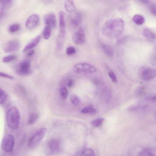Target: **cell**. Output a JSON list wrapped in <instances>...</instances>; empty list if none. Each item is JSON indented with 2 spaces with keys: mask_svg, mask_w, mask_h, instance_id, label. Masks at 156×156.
<instances>
[{
  "mask_svg": "<svg viewBox=\"0 0 156 156\" xmlns=\"http://www.w3.org/2000/svg\"><path fill=\"white\" fill-rule=\"evenodd\" d=\"M124 27V21L121 18L109 19L105 23L102 28L103 34L106 37L114 39L119 37L123 33Z\"/></svg>",
  "mask_w": 156,
  "mask_h": 156,
  "instance_id": "cell-1",
  "label": "cell"
},
{
  "mask_svg": "<svg viewBox=\"0 0 156 156\" xmlns=\"http://www.w3.org/2000/svg\"><path fill=\"white\" fill-rule=\"evenodd\" d=\"M20 114L16 108L12 107L8 110L6 116L7 122L9 127L13 130L18 129L20 121Z\"/></svg>",
  "mask_w": 156,
  "mask_h": 156,
  "instance_id": "cell-2",
  "label": "cell"
},
{
  "mask_svg": "<svg viewBox=\"0 0 156 156\" xmlns=\"http://www.w3.org/2000/svg\"><path fill=\"white\" fill-rule=\"evenodd\" d=\"M138 75L141 80L146 81H149L155 77L156 70L149 67H142L139 70Z\"/></svg>",
  "mask_w": 156,
  "mask_h": 156,
  "instance_id": "cell-3",
  "label": "cell"
},
{
  "mask_svg": "<svg viewBox=\"0 0 156 156\" xmlns=\"http://www.w3.org/2000/svg\"><path fill=\"white\" fill-rule=\"evenodd\" d=\"M73 69L77 73H94L97 71L94 67L86 63H77L73 66Z\"/></svg>",
  "mask_w": 156,
  "mask_h": 156,
  "instance_id": "cell-4",
  "label": "cell"
},
{
  "mask_svg": "<svg viewBox=\"0 0 156 156\" xmlns=\"http://www.w3.org/2000/svg\"><path fill=\"white\" fill-rule=\"evenodd\" d=\"M15 139L12 135L8 134L3 138L2 143V147L3 150L7 152H11L14 147Z\"/></svg>",
  "mask_w": 156,
  "mask_h": 156,
  "instance_id": "cell-5",
  "label": "cell"
},
{
  "mask_svg": "<svg viewBox=\"0 0 156 156\" xmlns=\"http://www.w3.org/2000/svg\"><path fill=\"white\" fill-rule=\"evenodd\" d=\"M47 129L43 127L39 129L30 138L28 145L30 147H33L37 145L42 140L46 132Z\"/></svg>",
  "mask_w": 156,
  "mask_h": 156,
  "instance_id": "cell-6",
  "label": "cell"
},
{
  "mask_svg": "<svg viewBox=\"0 0 156 156\" xmlns=\"http://www.w3.org/2000/svg\"><path fill=\"white\" fill-rule=\"evenodd\" d=\"M30 63L29 60H23L19 64L16 70V73L20 76L27 75L30 72Z\"/></svg>",
  "mask_w": 156,
  "mask_h": 156,
  "instance_id": "cell-7",
  "label": "cell"
},
{
  "mask_svg": "<svg viewBox=\"0 0 156 156\" xmlns=\"http://www.w3.org/2000/svg\"><path fill=\"white\" fill-rule=\"evenodd\" d=\"M72 40L74 43L77 45L82 44L85 42L86 37L82 28H80L73 35Z\"/></svg>",
  "mask_w": 156,
  "mask_h": 156,
  "instance_id": "cell-8",
  "label": "cell"
},
{
  "mask_svg": "<svg viewBox=\"0 0 156 156\" xmlns=\"http://www.w3.org/2000/svg\"><path fill=\"white\" fill-rule=\"evenodd\" d=\"M39 21V18L38 15L35 14L32 15L27 20L26 27L28 29H33L38 25Z\"/></svg>",
  "mask_w": 156,
  "mask_h": 156,
  "instance_id": "cell-9",
  "label": "cell"
},
{
  "mask_svg": "<svg viewBox=\"0 0 156 156\" xmlns=\"http://www.w3.org/2000/svg\"><path fill=\"white\" fill-rule=\"evenodd\" d=\"M43 20L46 25L49 26L51 29L56 27V20L54 14L51 13L45 15L43 17Z\"/></svg>",
  "mask_w": 156,
  "mask_h": 156,
  "instance_id": "cell-10",
  "label": "cell"
},
{
  "mask_svg": "<svg viewBox=\"0 0 156 156\" xmlns=\"http://www.w3.org/2000/svg\"><path fill=\"white\" fill-rule=\"evenodd\" d=\"M19 48V41L16 39H12L7 43L4 48V51L7 53L11 52L17 50Z\"/></svg>",
  "mask_w": 156,
  "mask_h": 156,
  "instance_id": "cell-11",
  "label": "cell"
},
{
  "mask_svg": "<svg viewBox=\"0 0 156 156\" xmlns=\"http://www.w3.org/2000/svg\"><path fill=\"white\" fill-rule=\"evenodd\" d=\"M41 38V36L40 35H38L34 37L24 47L23 50V52H24L36 46L39 44Z\"/></svg>",
  "mask_w": 156,
  "mask_h": 156,
  "instance_id": "cell-12",
  "label": "cell"
},
{
  "mask_svg": "<svg viewBox=\"0 0 156 156\" xmlns=\"http://www.w3.org/2000/svg\"><path fill=\"white\" fill-rule=\"evenodd\" d=\"M142 34L144 37L149 41H153L155 39L156 35L155 33L148 28H146L144 29Z\"/></svg>",
  "mask_w": 156,
  "mask_h": 156,
  "instance_id": "cell-13",
  "label": "cell"
},
{
  "mask_svg": "<svg viewBox=\"0 0 156 156\" xmlns=\"http://www.w3.org/2000/svg\"><path fill=\"white\" fill-rule=\"evenodd\" d=\"M48 146L50 150L53 152L58 151L60 149V143L59 141L56 139H52L48 142Z\"/></svg>",
  "mask_w": 156,
  "mask_h": 156,
  "instance_id": "cell-14",
  "label": "cell"
},
{
  "mask_svg": "<svg viewBox=\"0 0 156 156\" xmlns=\"http://www.w3.org/2000/svg\"><path fill=\"white\" fill-rule=\"evenodd\" d=\"M59 27L61 35H63L64 33L65 24L64 20V14L62 11H60L59 13Z\"/></svg>",
  "mask_w": 156,
  "mask_h": 156,
  "instance_id": "cell-15",
  "label": "cell"
},
{
  "mask_svg": "<svg viewBox=\"0 0 156 156\" xmlns=\"http://www.w3.org/2000/svg\"><path fill=\"white\" fill-rule=\"evenodd\" d=\"M64 6L68 12H74L76 9L73 0H65Z\"/></svg>",
  "mask_w": 156,
  "mask_h": 156,
  "instance_id": "cell-16",
  "label": "cell"
},
{
  "mask_svg": "<svg viewBox=\"0 0 156 156\" xmlns=\"http://www.w3.org/2000/svg\"><path fill=\"white\" fill-rule=\"evenodd\" d=\"M101 47L104 53L108 56L112 57L113 54L112 48L109 45L106 44H102Z\"/></svg>",
  "mask_w": 156,
  "mask_h": 156,
  "instance_id": "cell-17",
  "label": "cell"
},
{
  "mask_svg": "<svg viewBox=\"0 0 156 156\" xmlns=\"http://www.w3.org/2000/svg\"><path fill=\"white\" fill-rule=\"evenodd\" d=\"M133 22L137 25H140L143 24L145 22L144 17L140 14H136L133 18Z\"/></svg>",
  "mask_w": 156,
  "mask_h": 156,
  "instance_id": "cell-18",
  "label": "cell"
},
{
  "mask_svg": "<svg viewBox=\"0 0 156 156\" xmlns=\"http://www.w3.org/2000/svg\"><path fill=\"white\" fill-rule=\"evenodd\" d=\"M81 17L80 13H76L71 20L72 24L75 27L78 26L80 23Z\"/></svg>",
  "mask_w": 156,
  "mask_h": 156,
  "instance_id": "cell-19",
  "label": "cell"
},
{
  "mask_svg": "<svg viewBox=\"0 0 156 156\" xmlns=\"http://www.w3.org/2000/svg\"><path fill=\"white\" fill-rule=\"evenodd\" d=\"M51 28L48 26H46L43 31V36L46 40L48 39L51 35Z\"/></svg>",
  "mask_w": 156,
  "mask_h": 156,
  "instance_id": "cell-20",
  "label": "cell"
},
{
  "mask_svg": "<svg viewBox=\"0 0 156 156\" xmlns=\"http://www.w3.org/2000/svg\"><path fill=\"white\" fill-rule=\"evenodd\" d=\"M96 112V110L92 105H90L86 106L81 111V112L83 113H94Z\"/></svg>",
  "mask_w": 156,
  "mask_h": 156,
  "instance_id": "cell-21",
  "label": "cell"
},
{
  "mask_svg": "<svg viewBox=\"0 0 156 156\" xmlns=\"http://www.w3.org/2000/svg\"><path fill=\"white\" fill-rule=\"evenodd\" d=\"M38 118V115L36 113H33L30 116L28 119L27 124L31 125L36 121Z\"/></svg>",
  "mask_w": 156,
  "mask_h": 156,
  "instance_id": "cell-22",
  "label": "cell"
},
{
  "mask_svg": "<svg viewBox=\"0 0 156 156\" xmlns=\"http://www.w3.org/2000/svg\"><path fill=\"white\" fill-rule=\"evenodd\" d=\"M20 28V26L19 24L15 23L10 26L9 30V32L12 33L16 32L19 30Z\"/></svg>",
  "mask_w": 156,
  "mask_h": 156,
  "instance_id": "cell-23",
  "label": "cell"
},
{
  "mask_svg": "<svg viewBox=\"0 0 156 156\" xmlns=\"http://www.w3.org/2000/svg\"><path fill=\"white\" fill-rule=\"evenodd\" d=\"M104 120L103 118L97 119L93 120L91 124L94 127H98L102 124Z\"/></svg>",
  "mask_w": 156,
  "mask_h": 156,
  "instance_id": "cell-24",
  "label": "cell"
},
{
  "mask_svg": "<svg viewBox=\"0 0 156 156\" xmlns=\"http://www.w3.org/2000/svg\"><path fill=\"white\" fill-rule=\"evenodd\" d=\"M94 153L91 149L86 148L81 154L80 156H94Z\"/></svg>",
  "mask_w": 156,
  "mask_h": 156,
  "instance_id": "cell-25",
  "label": "cell"
},
{
  "mask_svg": "<svg viewBox=\"0 0 156 156\" xmlns=\"http://www.w3.org/2000/svg\"><path fill=\"white\" fill-rule=\"evenodd\" d=\"M7 98V95L5 92L0 88V104H4Z\"/></svg>",
  "mask_w": 156,
  "mask_h": 156,
  "instance_id": "cell-26",
  "label": "cell"
},
{
  "mask_svg": "<svg viewBox=\"0 0 156 156\" xmlns=\"http://www.w3.org/2000/svg\"><path fill=\"white\" fill-rule=\"evenodd\" d=\"M17 58L16 56L15 55H10L4 57L2 60L5 63L9 62L15 60Z\"/></svg>",
  "mask_w": 156,
  "mask_h": 156,
  "instance_id": "cell-27",
  "label": "cell"
},
{
  "mask_svg": "<svg viewBox=\"0 0 156 156\" xmlns=\"http://www.w3.org/2000/svg\"><path fill=\"white\" fill-rule=\"evenodd\" d=\"M70 100L72 103L75 105H78L80 102L79 98L75 94L71 95Z\"/></svg>",
  "mask_w": 156,
  "mask_h": 156,
  "instance_id": "cell-28",
  "label": "cell"
},
{
  "mask_svg": "<svg viewBox=\"0 0 156 156\" xmlns=\"http://www.w3.org/2000/svg\"><path fill=\"white\" fill-rule=\"evenodd\" d=\"M76 52V50L73 47L70 46L68 47L66 50V54L69 55L74 54Z\"/></svg>",
  "mask_w": 156,
  "mask_h": 156,
  "instance_id": "cell-29",
  "label": "cell"
},
{
  "mask_svg": "<svg viewBox=\"0 0 156 156\" xmlns=\"http://www.w3.org/2000/svg\"><path fill=\"white\" fill-rule=\"evenodd\" d=\"M60 92L61 97L63 99H65L67 98L68 95V92L66 88H62L60 90Z\"/></svg>",
  "mask_w": 156,
  "mask_h": 156,
  "instance_id": "cell-30",
  "label": "cell"
},
{
  "mask_svg": "<svg viewBox=\"0 0 156 156\" xmlns=\"http://www.w3.org/2000/svg\"><path fill=\"white\" fill-rule=\"evenodd\" d=\"M138 155L140 156H153L154 155V154L152 152H151L150 151L148 150H145L142 151L140 152L139 154Z\"/></svg>",
  "mask_w": 156,
  "mask_h": 156,
  "instance_id": "cell-31",
  "label": "cell"
},
{
  "mask_svg": "<svg viewBox=\"0 0 156 156\" xmlns=\"http://www.w3.org/2000/svg\"><path fill=\"white\" fill-rule=\"evenodd\" d=\"M145 87L144 86H141L139 87L136 90V94L138 96H141L145 92Z\"/></svg>",
  "mask_w": 156,
  "mask_h": 156,
  "instance_id": "cell-32",
  "label": "cell"
},
{
  "mask_svg": "<svg viewBox=\"0 0 156 156\" xmlns=\"http://www.w3.org/2000/svg\"><path fill=\"white\" fill-rule=\"evenodd\" d=\"M108 74L112 81L113 83H115L117 82V79L116 76L113 72L110 71L108 73Z\"/></svg>",
  "mask_w": 156,
  "mask_h": 156,
  "instance_id": "cell-33",
  "label": "cell"
},
{
  "mask_svg": "<svg viewBox=\"0 0 156 156\" xmlns=\"http://www.w3.org/2000/svg\"><path fill=\"white\" fill-rule=\"evenodd\" d=\"M0 76L8 78L9 79H13V77L7 73L0 72Z\"/></svg>",
  "mask_w": 156,
  "mask_h": 156,
  "instance_id": "cell-34",
  "label": "cell"
},
{
  "mask_svg": "<svg viewBox=\"0 0 156 156\" xmlns=\"http://www.w3.org/2000/svg\"><path fill=\"white\" fill-rule=\"evenodd\" d=\"M150 10L151 12L154 16L156 15V6L154 4H152L150 5Z\"/></svg>",
  "mask_w": 156,
  "mask_h": 156,
  "instance_id": "cell-35",
  "label": "cell"
},
{
  "mask_svg": "<svg viewBox=\"0 0 156 156\" xmlns=\"http://www.w3.org/2000/svg\"><path fill=\"white\" fill-rule=\"evenodd\" d=\"M11 1L12 0H0V3L2 5L5 6L9 4Z\"/></svg>",
  "mask_w": 156,
  "mask_h": 156,
  "instance_id": "cell-36",
  "label": "cell"
},
{
  "mask_svg": "<svg viewBox=\"0 0 156 156\" xmlns=\"http://www.w3.org/2000/svg\"><path fill=\"white\" fill-rule=\"evenodd\" d=\"M73 84V82L72 79L69 80L67 83V86L69 87H72Z\"/></svg>",
  "mask_w": 156,
  "mask_h": 156,
  "instance_id": "cell-37",
  "label": "cell"
},
{
  "mask_svg": "<svg viewBox=\"0 0 156 156\" xmlns=\"http://www.w3.org/2000/svg\"><path fill=\"white\" fill-rule=\"evenodd\" d=\"M146 99L154 102L155 101H156V96H155L149 98H147Z\"/></svg>",
  "mask_w": 156,
  "mask_h": 156,
  "instance_id": "cell-38",
  "label": "cell"
},
{
  "mask_svg": "<svg viewBox=\"0 0 156 156\" xmlns=\"http://www.w3.org/2000/svg\"><path fill=\"white\" fill-rule=\"evenodd\" d=\"M34 50H31L27 54V56L28 57H31L34 55Z\"/></svg>",
  "mask_w": 156,
  "mask_h": 156,
  "instance_id": "cell-39",
  "label": "cell"
},
{
  "mask_svg": "<svg viewBox=\"0 0 156 156\" xmlns=\"http://www.w3.org/2000/svg\"><path fill=\"white\" fill-rule=\"evenodd\" d=\"M125 38H124V37H123L122 38L120 39L118 41V43L119 44L124 43L125 42Z\"/></svg>",
  "mask_w": 156,
  "mask_h": 156,
  "instance_id": "cell-40",
  "label": "cell"
},
{
  "mask_svg": "<svg viewBox=\"0 0 156 156\" xmlns=\"http://www.w3.org/2000/svg\"><path fill=\"white\" fill-rule=\"evenodd\" d=\"M140 2L144 4L148 3L149 2V0H138Z\"/></svg>",
  "mask_w": 156,
  "mask_h": 156,
  "instance_id": "cell-41",
  "label": "cell"
}]
</instances>
